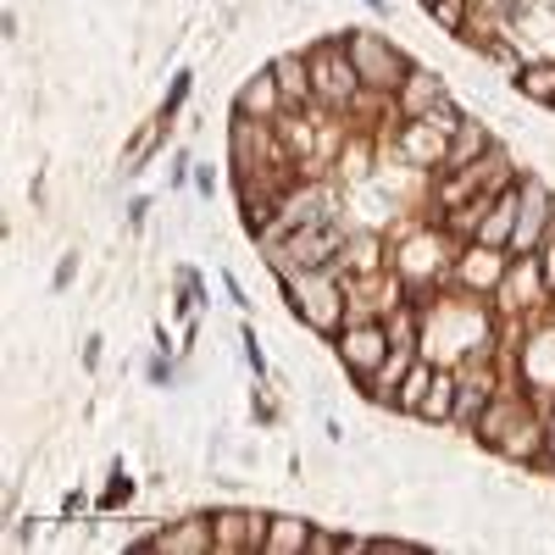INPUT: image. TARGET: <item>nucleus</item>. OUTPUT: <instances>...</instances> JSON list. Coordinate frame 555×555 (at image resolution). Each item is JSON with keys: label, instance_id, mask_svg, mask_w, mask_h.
I'll return each mask as SVG.
<instances>
[{"label": "nucleus", "instance_id": "9d476101", "mask_svg": "<svg viewBox=\"0 0 555 555\" xmlns=\"http://www.w3.org/2000/svg\"><path fill=\"white\" fill-rule=\"evenodd\" d=\"M505 267H512V250H494V245H478L467 240V250L455 256V284L461 289H478V295H494Z\"/></svg>", "mask_w": 555, "mask_h": 555}, {"label": "nucleus", "instance_id": "f257e3e1", "mask_svg": "<svg viewBox=\"0 0 555 555\" xmlns=\"http://www.w3.org/2000/svg\"><path fill=\"white\" fill-rule=\"evenodd\" d=\"M494 345V317L483 311V300L473 295H434V306L423 311V356L439 366H473L489 361Z\"/></svg>", "mask_w": 555, "mask_h": 555}, {"label": "nucleus", "instance_id": "a211bd4d", "mask_svg": "<svg viewBox=\"0 0 555 555\" xmlns=\"http://www.w3.org/2000/svg\"><path fill=\"white\" fill-rule=\"evenodd\" d=\"M522 378H528V389L555 395V328H544L522 345Z\"/></svg>", "mask_w": 555, "mask_h": 555}, {"label": "nucleus", "instance_id": "c9c22d12", "mask_svg": "<svg viewBox=\"0 0 555 555\" xmlns=\"http://www.w3.org/2000/svg\"><path fill=\"white\" fill-rule=\"evenodd\" d=\"M366 7H373V12H384V0H366Z\"/></svg>", "mask_w": 555, "mask_h": 555}, {"label": "nucleus", "instance_id": "cd10ccee", "mask_svg": "<svg viewBox=\"0 0 555 555\" xmlns=\"http://www.w3.org/2000/svg\"><path fill=\"white\" fill-rule=\"evenodd\" d=\"M151 145H156V128H145V133H139L133 145H128V156H122V172H139V162L151 156Z\"/></svg>", "mask_w": 555, "mask_h": 555}, {"label": "nucleus", "instance_id": "2f4dec72", "mask_svg": "<svg viewBox=\"0 0 555 555\" xmlns=\"http://www.w3.org/2000/svg\"><path fill=\"white\" fill-rule=\"evenodd\" d=\"M361 550H378V555H411V544H400V539H361Z\"/></svg>", "mask_w": 555, "mask_h": 555}, {"label": "nucleus", "instance_id": "f8f14e48", "mask_svg": "<svg viewBox=\"0 0 555 555\" xmlns=\"http://www.w3.org/2000/svg\"><path fill=\"white\" fill-rule=\"evenodd\" d=\"M267 522H272V517H256V512H217V517H211V539H217L222 555L267 550Z\"/></svg>", "mask_w": 555, "mask_h": 555}, {"label": "nucleus", "instance_id": "dca6fc26", "mask_svg": "<svg viewBox=\"0 0 555 555\" xmlns=\"http://www.w3.org/2000/svg\"><path fill=\"white\" fill-rule=\"evenodd\" d=\"M444 101V83H439V73H428V67H411L405 78H400V89H395V112L400 117H423V112H434Z\"/></svg>", "mask_w": 555, "mask_h": 555}, {"label": "nucleus", "instance_id": "412c9836", "mask_svg": "<svg viewBox=\"0 0 555 555\" xmlns=\"http://www.w3.org/2000/svg\"><path fill=\"white\" fill-rule=\"evenodd\" d=\"M512 228H517V183H512V190H505V195L489 206V217L478 222V245L512 250Z\"/></svg>", "mask_w": 555, "mask_h": 555}, {"label": "nucleus", "instance_id": "393cba45", "mask_svg": "<svg viewBox=\"0 0 555 555\" xmlns=\"http://www.w3.org/2000/svg\"><path fill=\"white\" fill-rule=\"evenodd\" d=\"M300 550H311V522H295V517L267 522V550L261 555H300Z\"/></svg>", "mask_w": 555, "mask_h": 555}, {"label": "nucleus", "instance_id": "4be33fe9", "mask_svg": "<svg viewBox=\"0 0 555 555\" xmlns=\"http://www.w3.org/2000/svg\"><path fill=\"white\" fill-rule=\"evenodd\" d=\"M272 78H278V89H284L289 106H317V95H311V62L306 56H278Z\"/></svg>", "mask_w": 555, "mask_h": 555}, {"label": "nucleus", "instance_id": "6ab92c4d", "mask_svg": "<svg viewBox=\"0 0 555 555\" xmlns=\"http://www.w3.org/2000/svg\"><path fill=\"white\" fill-rule=\"evenodd\" d=\"M489 151H494V139H489V128L467 117V122H461V128L450 133V151H444V167H439V172H455V167H473V162H478V156H489Z\"/></svg>", "mask_w": 555, "mask_h": 555}, {"label": "nucleus", "instance_id": "72a5a7b5", "mask_svg": "<svg viewBox=\"0 0 555 555\" xmlns=\"http://www.w3.org/2000/svg\"><path fill=\"white\" fill-rule=\"evenodd\" d=\"M311 550H317V555H334V550H345V539H334V533H311Z\"/></svg>", "mask_w": 555, "mask_h": 555}, {"label": "nucleus", "instance_id": "4468645a", "mask_svg": "<svg viewBox=\"0 0 555 555\" xmlns=\"http://www.w3.org/2000/svg\"><path fill=\"white\" fill-rule=\"evenodd\" d=\"M494 389H500V384H494V373H489V361H473L467 373L455 378V416H450V423H467V428H473L478 411L494 400Z\"/></svg>", "mask_w": 555, "mask_h": 555}, {"label": "nucleus", "instance_id": "f03ea898", "mask_svg": "<svg viewBox=\"0 0 555 555\" xmlns=\"http://www.w3.org/2000/svg\"><path fill=\"white\" fill-rule=\"evenodd\" d=\"M289 284V306L300 311V322H311L317 334H334L350 322V295H345V272L334 267H311V272H284Z\"/></svg>", "mask_w": 555, "mask_h": 555}, {"label": "nucleus", "instance_id": "423d86ee", "mask_svg": "<svg viewBox=\"0 0 555 555\" xmlns=\"http://www.w3.org/2000/svg\"><path fill=\"white\" fill-rule=\"evenodd\" d=\"M345 51H350V62H356L361 83L373 89V95H395V89H400V78L411 73V62H405V56L395 51L389 39H378V34L345 28Z\"/></svg>", "mask_w": 555, "mask_h": 555}, {"label": "nucleus", "instance_id": "6e6552de", "mask_svg": "<svg viewBox=\"0 0 555 555\" xmlns=\"http://www.w3.org/2000/svg\"><path fill=\"white\" fill-rule=\"evenodd\" d=\"M555 222V195L544 178H517V228H512V256H533Z\"/></svg>", "mask_w": 555, "mask_h": 555}, {"label": "nucleus", "instance_id": "ddd939ff", "mask_svg": "<svg viewBox=\"0 0 555 555\" xmlns=\"http://www.w3.org/2000/svg\"><path fill=\"white\" fill-rule=\"evenodd\" d=\"M544 444H550V428H544V416H539L533 405H528L517 423L494 439V450H500V455H512V461H544Z\"/></svg>", "mask_w": 555, "mask_h": 555}, {"label": "nucleus", "instance_id": "f3484780", "mask_svg": "<svg viewBox=\"0 0 555 555\" xmlns=\"http://www.w3.org/2000/svg\"><path fill=\"white\" fill-rule=\"evenodd\" d=\"M240 112H245V117H256V122H278V117L289 112L284 89H278V78H272V67H267V73H256V78L240 89Z\"/></svg>", "mask_w": 555, "mask_h": 555}, {"label": "nucleus", "instance_id": "2eb2a0df", "mask_svg": "<svg viewBox=\"0 0 555 555\" xmlns=\"http://www.w3.org/2000/svg\"><path fill=\"white\" fill-rule=\"evenodd\" d=\"M145 550H162V555H211L217 539H211V522L195 517V522H178V528H162L151 539H139Z\"/></svg>", "mask_w": 555, "mask_h": 555}, {"label": "nucleus", "instance_id": "1a4fd4ad", "mask_svg": "<svg viewBox=\"0 0 555 555\" xmlns=\"http://www.w3.org/2000/svg\"><path fill=\"white\" fill-rule=\"evenodd\" d=\"M505 317H517V311H539L550 300V284H544V267H539V250L533 256H512V267H505L500 278V289L489 295Z\"/></svg>", "mask_w": 555, "mask_h": 555}, {"label": "nucleus", "instance_id": "7ed1b4c3", "mask_svg": "<svg viewBox=\"0 0 555 555\" xmlns=\"http://www.w3.org/2000/svg\"><path fill=\"white\" fill-rule=\"evenodd\" d=\"M345 240H350V228L334 211V217L306 222V228H295V234H284L278 245H267V256H272L278 272H311V267H334L339 250H345Z\"/></svg>", "mask_w": 555, "mask_h": 555}, {"label": "nucleus", "instance_id": "c85d7f7f", "mask_svg": "<svg viewBox=\"0 0 555 555\" xmlns=\"http://www.w3.org/2000/svg\"><path fill=\"white\" fill-rule=\"evenodd\" d=\"M539 267H544V284H550V295H555V222H550V234H544V245H539Z\"/></svg>", "mask_w": 555, "mask_h": 555}, {"label": "nucleus", "instance_id": "f704fd0d", "mask_svg": "<svg viewBox=\"0 0 555 555\" xmlns=\"http://www.w3.org/2000/svg\"><path fill=\"white\" fill-rule=\"evenodd\" d=\"M73 272H78V256H67V261L56 267V289H67V284H73Z\"/></svg>", "mask_w": 555, "mask_h": 555}, {"label": "nucleus", "instance_id": "c756f323", "mask_svg": "<svg viewBox=\"0 0 555 555\" xmlns=\"http://www.w3.org/2000/svg\"><path fill=\"white\" fill-rule=\"evenodd\" d=\"M183 95H190V73H178V78H172V89H167V106H162V122H167V117L183 106Z\"/></svg>", "mask_w": 555, "mask_h": 555}, {"label": "nucleus", "instance_id": "aec40b11", "mask_svg": "<svg viewBox=\"0 0 555 555\" xmlns=\"http://www.w3.org/2000/svg\"><path fill=\"white\" fill-rule=\"evenodd\" d=\"M389 261H384V240L378 234H350L345 240V250H339V272L345 278H373V272H384Z\"/></svg>", "mask_w": 555, "mask_h": 555}, {"label": "nucleus", "instance_id": "a878e982", "mask_svg": "<svg viewBox=\"0 0 555 555\" xmlns=\"http://www.w3.org/2000/svg\"><path fill=\"white\" fill-rule=\"evenodd\" d=\"M416 416H428V423H450V416H455V373H450V366L434 373V389H428V400H423Z\"/></svg>", "mask_w": 555, "mask_h": 555}, {"label": "nucleus", "instance_id": "7c9ffc66", "mask_svg": "<svg viewBox=\"0 0 555 555\" xmlns=\"http://www.w3.org/2000/svg\"><path fill=\"white\" fill-rule=\"evenodd\" d=\"M128 494H133V478H122V473H117V478H112V489L101 494V505H106V512H112V505H122Z\"/></svg>", "mask_w": 555, "mask_h": 555}, {"label": "nucleus", "instance_id": "20e7f679", "mask_svg": "<svg viewBox=\"0 0 555 555\" xmlns=\"http://www.w3.org/2000/svg\"><path fill=\"white\" fill-rule=\"evenodd\" d=\"M306 62H311V95H317V106H322V112H356V101H361L366 83H361V73H356V62H350V51H345V39L317 44Z\"/></svg>", "mask_w": 555, "mask_h": 555}, {"label": "nucleus", "instance_id": "39448f33", "mask_svg": "<svg viewBox=\"0 0 555 555\" xmlns=\"http://www.w3.org/2000/svg\"><path fill=\"white\" fill-rule=\"evenodd\" d=\"M455 240H450V228H439V234H428V228H423V234H411L405 245H400V256L389 261L400 278H405V289L416 295V289H439L444 284V278H455Z\"/></svg>", "mask_w": 555, "mask_h": 555}, {"label": "nucleus", "instance_id": "e433bc0d", "mask_svg": "<svg viewBox=\"0 0 555 555\" xmlns=\"http://www.w3.org/2000/svg\"><path fill=\"white\" fill-rule=\"evenodd\" d=\"M423 7H434V0H423Z\"/></svg>", "mask_w": 555, "mask_h": 555}, {"label": "nucleus", "instance_id": "b1692460", "mask_svg": "<svg viewBox=\"0 0 555 555\" xmlns=\"http://www.w3.org/2000/svg\"><path fill=\"white\" fill-rule=\"evenodd\" d=\"M528 101H539V106H555V56H533V62H522V73L512 78Z\"/></svg>", "mask_w": 555, "mask_h": 555}, {"label": "nucleus", "instance_id": "bb28decb", "mask_svg": "<svg viewBox=\"0 0 555 555\" xmlns=\"http://www.w3.org/2000/svg\"><path fill=\"white\" fill-rule=\"evenodd\" d=\"M428 12H434V17H439V23H444L450 34H461V28L473 23V0H434Z\"/></svg>", "mask_w": 555, "mask_h": 555}, {"label": "nucleus", "instance_id": "9b49d317", "mask_svg": "<svg viewBox=\"0 0 555 555\" xmlns=\"http://www.w3.org/2000/svg\"><path fill=\"white\" fill-rule=\"evenodd\" d=\"M395 151H400L411 167H444L450 133H444L434 117H405V122H400V133H395Z\"/></svg>", "mask_w": 555, "mask_h": 555}, {"label": "nucleus", "instance_id": "473e14b6", "mask_svg": "<svg viewBox=\"0 0 555 555\" xmlns=\"http://www.w3.org/2000/svg\"><path fill=\"white\" fill-rule=\"evenodd\" d=\"M245 361L256 366V378L267 373V361H261V345H256V334H250V328H245Z\"/></svg>", "mask_w": 555, "mask_h": 555}, {"label": "nucleus", "instance_id": "0eeeda50", "mask_svg": "<svg viewBox=\"0 0 555 555\" xmlns=\"http://www.w3.org/2000/svg\"><path fill=\"white\" fill-rule=\"evenodd\" d=\"M389 350H395V334H389V322H378V317H356V322L339 328V361L350 366L356 378H373L378 366L389 361Z\"/></svg>", "mask_w": 555, "mask_h": 555}, {"label": "nucleus", "instance_id": "5701e85b", "mask_svg": "<svg viewBox=\"0 0 555 555\" xmlns=\"http://www.w3.org/2000/svg\"><path fill=\"white\" fill-rule=\"evenodd\" d=\"M434 373H439V361L416 356V361H411V373L400 378V389H395V400H389V405L416 416V411H423V400H428V389H434Z\"/></svg>", "mask_w": 555, "mask_h": 555}]
</instances>
